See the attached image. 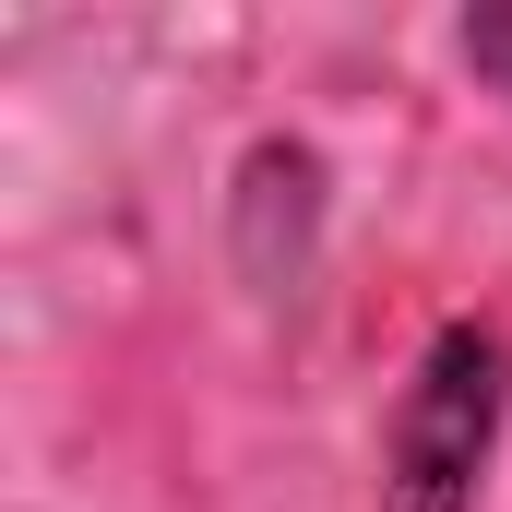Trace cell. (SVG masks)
I'll return each mask as SVG.
<instances>
[{"label": "cell", "instance_id": "6da1fadb", "mask_svg": "<svg viewBox=\"0 0 512 512\" xmlns=\"http://www.w3.org/2000/svg\"><path fill=\"white\" fill-rule=\"evenodd\" d=\"M489 441H501V334L453 322L429 346V370L405 382V405H393V501L405 512H465Z\"/></svg>", "mask_w": 512, "mask_h": 512}, {"label": "cell", "instance_id": "7a4b0ae2", "mask_svg": "<svg viewBox=\"0 0 512 512\" xmlns=\"http://www.w3.org/2000/svg\"><path fill=\"white\" fill-rule=\"evenodd\" d=\"M465 72L512 96V0H489V12H465Z\"/></svg>", "mask_w": 512, "mask_h": 512}]
</instances>
